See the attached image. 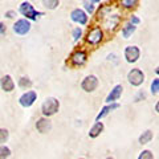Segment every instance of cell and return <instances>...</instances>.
<instances>
[{
	"label": "cell",
	"mask_w": 159,
	"mask_h": 159,
	"mask_svg": "<svg viewBox=\"0 0 159 159\" xmlns=\"http://www.w3.org/2000/svg\"><path fill=\"white\" fill-rule=\"evenodd\" d=\"M0 85H2V89L4 92H7V93H9V92H12L13 89H15V82H13V80H12V77L11 76H4V77H2V80H0Z\"/></svg>",
	"instance_id": "12"
},
{
	"label": "cell",
	"mask_w": 159,
	"mask_h": 159,
	"mask_svg": "<svg viewBox=\"0 0 159 159\" xmlns=\"http://www.w3.org/2000/svg\"><path fill=\"white\" fill-rule=\"evenodd\" d=\"M82 4H84V8H85L86 13H90L92 15L94 12V3H92L90 0H84Z\"/></svg>",
	"instance_id": "22"
},
{
	"label": "cell",
	"mask_w": 159,
	"mask_h": 159,
	"mask_svg": "<svg viewBox=\"0 0 159 159\" xmlns=\"http://www.w3.org/2000/svg\"><path fill=\"white\" fill-rule=\"evenodd\" d=\"M139 0H119V6L125 9H133L138 6Z\"/></svg>",
	"instance_id": "18"
},
{
	"label": "cell",
	"mask_w": 159,
	"mask_h": 159,
	"mask_svg": "<svg viewBox=\"0 0 159 159\" xmlns=\"http://www.w3.org/2000/svg\"><path fill=\"white\" fill-rule=\"evenodd\" d=\"M127 80L133 86H139V85L143 84V81H145V74H143V72L141 70V69L135 68V69H133V70L129 72Z\"/></svg>",
	"instance_id": "4"
},
{
	"label": "cell",
	"mask_w": 159,
	"mask_h": 159,
	"mask_svg": "<svg viewBox=\"0 0 159 159\" xmlns=\"http://www.w3.org/2000/svg\"><path fill=\"white\" fill-rule=\"evenodd\" d=\"M130 23L134 24V25H138V24L141 23V20H139V17H137V16H134L133 15V16L130 17Z\"/></svg>",
	"instance_id": "28"
},
{
	"label": "cell",
	"mask_w": 159,
	"mask_h": 159,
	"mask_svg": "<svg viewBox=\"0 0 159 159\" xmlns=\"http://www.w3.org/2000/svg\"><path fill=\"white\" fill-rule=\"evenodd\" d=\"M70 19H72V21L80 24V25H85V24H88L89 16H88V13L84 11V9L76 8V9H73V11H72Z\"/></svg>",
	"instance_id": "6"
},
{
	"label": "cell",
	"mask_w": 159,
	"mask_h": 159,
	"mask_svg": "<svg viewBox=\"0 0 159 159\" xmlns=\"http://www.w3.org/2000/svg\"><path fill=\"white\" fill-rule=\"evenodd\" d=\"M102 131H103V123L97 121L93 125V127L89 130V137H90V138H97Z\"/></svg>",
	"instance_id": "15"
},
{
	"label": "cell",
	"mask_w": 159,
	"mask_h": 159,
	"mask_svg": "<svg viewBox=\"0 0 159 159\" xmlns=\"http://www.w3.org/2000/svg\"><path fill=\"white\" fill-rule=\"evenodd\" d=\"M37 99V94L36 92H33V90H29L27 93H24L21 97H20L19 99V102H20V105L24 106V107H29V106H32L34 101Z\"/></svg>",
	"instance_id": "10"
},
{
	"label": "cell",
	"mask_w": 159,
	"mask_h": 159,
	"mask_svg": "<svg viewBox=\"0 0 159 159\" xmlns=\"http://www.w3.org/2000/svg\"><path fill=\"white\" fill-rule=\"evenodd\" d=\"M138 159H152V154H151L150 150H145V151H142L141 154H139Z\"/></svg>",
	"instance_id": "27"
},
{
	"label": "cell",
	"mask_w": 159,
	"mask_h": 159,
	"mask_svg": "<svg viewBox=\"0 0 159 159\" xmlns=\"http://www.w3.org/2000/svg\"><path fill=\"white\" fill-rule=\"evenodd\" d=\"M106 159H114V158H106Z\"/></svg>",
	"instance_id": "32"
},
{
	"label": "cell",
	"mask_w": 159,
	"mask_h": 159,
	"mask_svg": "<svg viewBox=\"0 0 159 159\" xmlns=\"http://www.w3.org/2000/svg\"><path fill=\"white\" fill-rule=\"evenodd\" d=\"M135 29H137V27L134 25V24H131V23L125 24V27L122 28V36L125 39H129L134 32H135Z\"/></svg>",
	"instance_id": "16"
},
{
	"label": "cell",
	"mask_w": 159,
	"mask_h": 159,
	"mask_svg": "<svg viewBox=\"0 0 159 159\" xmlns=\"http://www.w3.org/2000/svg\"><path fill=\"white\" fill-rule=\"evenodd\" d=\"M4 32H6V25L3 23H0V34H3Z\"/></svg>",
	"instance_id": "30"
},
{
	"label": "cell",
	"mask_w": 159,
	"mask_h": 159,
	"mask_svg": "<svg viewBox=\"0 0 159 159\" xmlns=\"http://www.w3.org/2000/svg\"><path fill=\"white\" fill-rule=\"evenodd\" d=\"M80 159H82V158H80Z\"/></svg>",
	"instance_id": "33"
},
{
	"label": "cell",
	"mask_w": 159,
	"mask_h": 159,
	"mask_svg": "<svg viewBox=\"0 0 159 159\" xmlns=\"http://www.w3.org/2000/svg\"><path fill=\"white\" fill-rule=\"evenodd\" d=\"M19 86L21 89H27V88H31L32 86V81L29 80L28 77H21L19 80Z\"/></svg>",
	"instance_id": "21"
},
{
	"label": "cell",
	"mask_w": 159,
	"mask_h": 159,
	"mask_svg": "<svg viewBox=\"0 0 159 159\" xmlns=\"http://www.w3.org/2000/svg\"><path fill=\"white\" fill-rule=\"evenodd\" d=\"M103 40V31L99 27H94L86 34V43L90 45H98Z\"/></svg>",
	"instance_id": "3"
},
{
	"label": "cell",
	"mask_w": 159,
	"mask_h": 159,
	"mask_svg": "<svg viewBox=\"0 0 159 159\" xmlns=\"http://www.w3.org/2000/svg\"><path fill=\"white\" fill-rule=\"evenodd\" d=\"M88 60V53L85 51H82V49H78V51H74L70 56V62L73 65L76 66H81L84 64Z\"/></svg>",
	"instance_id": "9"
},
{
	"label": "cell",
	"mask_w": 159,
	"mask_h": 159,
	"mask_svg": "<svg viewBox=\"0 0 159 159\" xmlns=\"http://www.w3.org/2000/svg\"><path fill=\"white\" fill-rule=\"evenodd\" d=\"M60 109V102L58 99H56L54 97H49L45 99V102L43 103L41 106V111L44 117H51L53 114H56Z\"/></svg>",
	"instance_id": "2"
},
{
	"label": "cell",
	"mask_w": 159,
	"mask_h": 159,
	"mask_svg": "<svg viewBox=\"0 0 159 159\" xmlns=\"http://www.w3.org/2000/svg\"><path fill=\"white\" fill-rule=\"evenodd\" d=\"M15 16H16V12L15 11H7L6 12V17H8V19H13Z\"/></svg>",
	"instance_id": "29"
},
{
	"label": "cell",
	"mask_w": 159,
	"mask_h": 159,
	"mask_svg": "<svg viewBox=\"0 0 159 159\" xmlns=\"http://www.w3.org/2000/svg\"><path fill=\"white\" fill-rule=\"evenodd\" d=\"M36 129H37L39 133L45 134L52 129V123H51V121H49L48 118H40L39 121L36 122Z\"/></svg>",
	"instance_id": "11"
},
{
	"label": "cell",
	"mask_w": 159,
	"mask_h": 159,
	"mask_svg": "<svg viewBox=\"0 0 159 159\" xmlns=\"http://www.w3.org/2000/svg\"><path fill=\"white\" fill-rule=\"evenodd\" d=\"M43 4L48 9H56L60 6V0H43Z\"/></svg>",
	"instance_id": "20"
},
{
	"label": "cell",
	"mask_w": 159,
	"mask_h": 159,
	"mask_svg": "<svg viewBox=\"0 0 159 159\" xmlns=\"http://www.w3.org/2000/svg\"><path fill=\"white\" fill-rule=\"evenodd\" d=\"M122 90H123L122 85H117V86H114V89L110 92V94H109V96L106 97V102H107V103L116 102L117 99H119V97H121Z\"/></svg>",
	"instance_id": "13"
},
{
	"label": "cell",
	"mask_w": 159,
	"mask_h": 159,
	"mask_svg": "<svg viewBox=\"0 0 159 159\" xmlns=\"http://www.w3.org/2000/svg\"><path fill=\"white\" fill-rule=\"evenodd\" d=\"M119 107V103H117V102H111V103H109L107 106H105V107H102V110L98 113V116L96 117V119L97 121H99V119H102L105 116H107L110 111H113V110H117V109Z\"/></svg>",
	"instance_id": "14"
},
{
	"label": "cell",
	"mask_w": 159,
	"mask_h": 159,
	"mask_svg": "<svg viewBox=\"0 0 159 159\" xmlns=\"http://www.w3.org/2000/svg\"><path fill=\"white\" fill-rule=\"evenodd\" d=\"M98 86V78L96 76H86L84 78V81L81 82V88L82 90H85L88 93H92L97 89Z\"/></svg>",
	"instance_id": "7"
},
{
	"label": "cell",
	"mask_w": 159,
	"mask_h": 159,
	"mask_svg": "<svg viewBox=\"0 0 159 159\" xmlns=\"http://www.w3.org/2000/svg\"><path fill=\"white\" fill-rule=\"evenodd\" d=\"M151 139H152V131L146 130L141 137H139V143H141V145H146V143H148Z\"/></svg>",
	"instance_id": "19"
},
{
	"label": "cell",
	"mask_w": 159,
	"mask_h": 159,
	"mask_svg": "<svg viewBox=\"0 0 159 159\" xmlns=\"http://www.w3.org/2000/svg\"><path fill=\"white\" fill-rule=\"evenodd\" d=\"M31 31V23L28 19H20L13 24V32L20 36H24Z\"/></svg>",
	"instance_id": "5"
},
{
	"label": "cell",
	"mask_w": 159,
	"mask_h": 159,
	"mask_svg": "<svg viewBox=\"0 0 159 159\" xmlns=\"http://www.w3.org/2000/svg\"><path fill=\"white\" fill-rule=\"evenodd\" d=\"M139 56H141V51L137 45H129L125 48V58L127 62H135L138 61Z\"/></svg>",
	"instance_id": "8"
},
{
	"label": "cell",
	"mask_w": 159,
	"mask_h": 159,
	"mask_svg": "<svg viewBox=\"0 0 159 159\" xmlns=\"http://www.w3.org/2000/svg\"><path fill=\"white\" fill-rule=\"evenodd\" d=\"M9 133L7 129H0V143H4L8 139Z\"/></svg>",
	"instance_id": "25"
},
{
	"label": "cell",
	"mask_w": 159,
	"mask_h": 159,
	"mask_svg": "<svg viewBox=\"0 0 159 159\" xmlns=\"http://www.w3.org/2000/svg\"><path fill=\"white\" fill-rule=\"evenodd\" d=\"M11 155V150L7 146H0V159H7Z\"/></svg>",
	"instance_id": "23"
},
{
	"label": "cell",
	"mask_w": 159,
	"mask_h": 159,
	"mask_svg": "<svg viewBox=\"0 0 159 159\" xmlns=\"http://www.w3.org/2000/svg\"><path fill=\"white\" fill-rule=\"evenodd\" d=\"M159 92V78H154V81L151 82V93L158 94Z\"/></svg>",
	"instance_id": "26"
},
{
	"label": "cell",
	"mask_w": 159,
	"mask_h": 159,
	"mask_svg": "<svg viewBox=\"0 0 159 159\" xmlns=\"http://www.w3.org/2000/svg\"><path fill=\"white\" fill-rule=\"evenodd\" d=\"M19 12L23 15V16H25V19L28 20H37L39 16H43V12H39L34 9V7L32 6L29 2H23L20 4L19 7Z\"/></svg>",
	"instance_id": "1"
},
{
	"label": "cell",
	"mask_w": 159,
	"mask_h": 159,
	"mask_svg": "<svg viewBox=\"0 0 159 159\" xmlns=\"http://www.w3.org/2000/svg\"><path fill=\"white\" fill-rule=\"evenodd\" d=\"M118 23H119V16L118 15H110L109 16V19L106 20V23H105V25L107 29H116V27L118 25Z\"/></svg>",
	"instance_id": "17"
},
{
	"label": "cell",
	"mask_w": 159,
	"mask_h": 159,
	"mask_svg": "<svg viewBox=\"0 0 159 159\" xmlns=\"http://www.w3.org/2000/svg\"><path fill=\"white\" fill-rule=\"evenodd\" d=\"M81 37H82V29L80 28V27L74 28V29H73V40L77 43V41H78V40L81 39Z\"/></svg>",
	"instance_id": "24"
},
{
	"label": "cell",
	"mask_w": 159,
	"mask_h": 159,
	"mask_svg": "<svg viewBox=\"0 0 159 159\" xmlns=\"http://www.w3.org/2000/svg\"><path fill=\"white\" fill-rule=\"evenodd\" d=\"M90 2H92V3H94V4H96V3H99V2H101V0H90Z\"/></svg>",
	"instance_id": "31"
}]
</instances>
